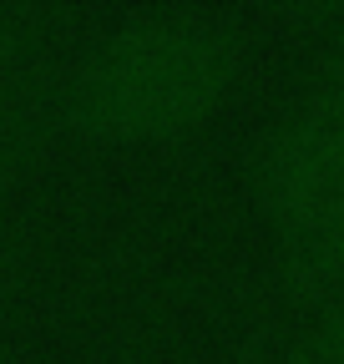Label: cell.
<instances>
[{
	"instance_id": "obj_3",
	"label": "cell",
	"mask_w": 344,
	"mask_h": 364,
	"mask_svg": "<svg viewBox=\"0 0 344 364\" xmlns=\"http://www.w3.org/2000/svg\"><path fill=\"white\" fill-rule=\"evenodd\" d=\"M284 364H344V284L304 309V324L284 349Z\"/></svg>"
},
{
	"instance_id": "obj_2",
	"label": "cell",
	"mask_w": 344,
	"mask_h": 364,
	"mask_svg": "<svg viewBox=\"0 0 344 364\" xmlns=\"http://www.w3.org/2000/svg\"><path fill=\"white\" fill-rule=\"evenodd\" d=\"M253 198L284 294L314 309L344 284V16L269 117L253 152Z\"/></svg>"
},
{
	"instance_id": "obj_1",
	"label": "cell",
	"mask_w": 344,
	"mask_h": 364,
	"mask_svg": "<svg viewBox=\"0 0 344 364\" xmlns=\"http://www.w3.org/2000/svg\"><path fill=\"white\" fill-rule=\"evenodd\" d=\"M243 21L203 0H162L107 26L61 86V117L92 142L198 132L243 76Z\"/></svg>"
},
{
	"instance_id": "obj_4",
	"label": "cell",
	"mask_w": 344,
	"mask_h": 364,
	"mask_svg": "<svg viewBox=\"0 0 344 364\" xmlns=\"http://www.w3.org/2000/svg\"><path fill=\"white\" fill-rule=\"evenodd\" d=\"M218 364H264V354H258V339H243L238 349H228Z\"/></svg>"
}]
</instances>
